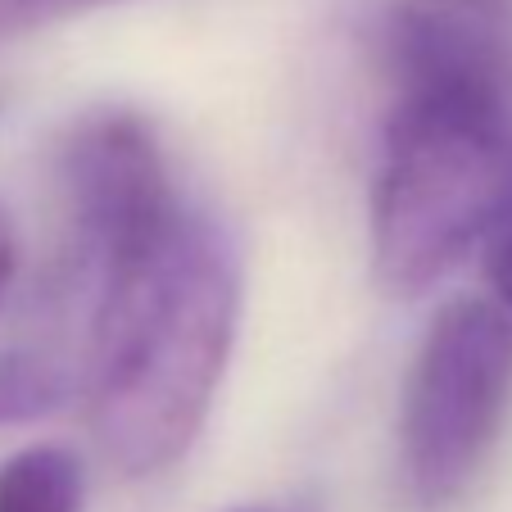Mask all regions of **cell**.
Listing matches in <instances>:
<instances>
[{
	"label": "cell",
	"instance_id": "obj_1",
	"mask_svg": "<svg viewBox=\"0 0 512 512\" xmlns=\"http://www.w3.org/2000/svg\"><path fill=\"white\" fill-rule=\"evenodd\" d=\"M390 100L372 186V259L390 295H426L490 245L512 191L508 23L449 0L390 19Z\"/></svg>",
	"mask_w": 512,
	"mask_h": 512
},
{
	"label": "cell",
	"instance_id": "obj_2",
	"mask_svg": "<svg viewBox=\"0 0 512 512\" xmlns=\"http://www.w3.org/2000/svg\"><path fill=\"white\" fill-rule=\"evenodd\" d=\"M241 322V259L209 213L182 209L155 245L100 277L87 413L123 476L186 458L209 422Z\"/></svg>",
	"mask_w": 512,
	"mask_h": 512
},
{
	"label": "cell",
	"instance_id": "obj_3",
	"mask_svg": "<svg viewBox=\"0 0 512 512\" xmlns=\"http://www.w3.org/2000/svg\"><path fill=\"white\" fill-rule=\"evenodd\" d=\"M512 408V313L454 300L435 313L399 404V454L422 508L454 503L485 467Z\"/></svg>",
	"mask_w": 512,
	"mask_h": 512
},
{
	"label": "cell",
	"instance_id": "obj_4",
	"mask_svg": "<svg viewBox=\"0 0 512 512\" xmlns=\"http://www.w3.org/2000/svg\"><path fill=\"white\" fill-rule=\"evenodd\" d=\"M59 182L82 254L100 277L145 254L186 209L173 195L164 145L136 109H96L82 118L59 150Z\"/></svg>",
	"mask_w": 512,
	"mask_h": 512
},
{
	"label": "cell",
	"instance_id": "obj_5",
	"mask_svg": "<svg viewBox=\"0 0 512 512\" xmlns=\"http://www.w3.org/2000/svg\"><path fill=\"white\" fill-rule=\"evenodd\" d=\"M87 472L78 454L32 445L0 463V512H82Z\"/></svg>",
	"mask_w": 512,
	"mask_h": 512
},
{
	"label": "cell",
	"instance_id": "obj_6",
	"mask_svg": "<svg viewBox=\"0 0 512 512\" xmlns=\"http://www.w3.org/2000/svg\"><path fill=\"white\" fill-rule=\"evenodd\" d=\"M73 377L41 349L5 345L0 349V426H28L64 408Z\"/></svg>",
	"mask_w": 512,
	"mask_h": 512
},
{
	"label": "cell",
	"instance_id": "obj_7",
	"mask_svg": "<svg viewBox=\"0 0 512 512\" xmlns=\"http://www.w3.org/2000/svg\"><path fill=\"white\" fill-rule=\"evenodd\" d=\"M100 5H118V0H0V41L28 37V32L78 19V14H91Z\"/></svg>",
	"mask_w": 512,
	"mask_h": 512
},
{
	"label": "cell",
	"instance_id": "obj_8",
	"mask_svg": "<svg viewBox=\"0 0 512 512\" xmlns=\"http://www.w3.org/2000/svg\"><path fill=\"white\" fill-rule=\"evenodd\" d=\"M490 286L503 309L512 313V191H508V204H503L499 223H494V236H490Z\"/></svg>",
	"mask_w": 512,
	"mask_h": 512
},
{
	"label": "cell",
	"instance_id": "obj_9",
	"mask_svg": "<svg viewBox=\"0 0 512 512\" xmlns=\"http://www.w3.org/2000/svg\"><path fill=\"white\" fill-rule=\"evenodd\" d=\"M14 272H19V236H14L10 213L0 209V300L10 295Z\"/></svg>",
	"mask_w": 512,
	"mask_h": 512
},
{
	"label": "cell",
	"instance_id": "obj_10",
	"mask_svg": "<svg viewBox=\"0 0 512 512\" xmlns=\"http://www.w3.org/2000/svg\"><path fill=\"white\" fill-rule=\"evenodd\" d=\"M236 512H295V508H268V503H259V508H236Z\"/></svg>",
	"mask_w": 512,
	"mask_h": 512
}]
</instances>
